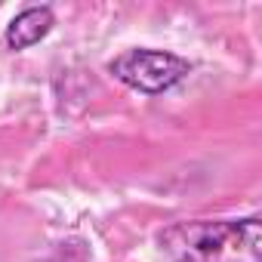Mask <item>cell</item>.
I'll use <instances>...</instances> for the list:
<instances>
[{
	"instance_id": "obj_1",
	"label": "cell",
	"mask_w": 262,
	"mask_h": 262,
	"mask_svg": "<svg viewBox=\"0 0 262 262\" xmlns=\"http://www.w3.org/2000/svg\"><path fill=\"white\" fill-rule=\"evenodd\" d=\"M158 247L170 262H262V222L185 219L158 231Z\"/></svg>"
},
{
	"instance_id": "obj_3",
	"label": "cell",
	"mask_w": 262,
	"mask_h": 262,
	"mask_svg": "<svg viewBox=\"0 0 262 262\" xmlns=\"http://www.w3.org/2000/svg\"><path fill=\"white\" fill-rule=\"evenodd\" d=\"M53 25H56V19H53L50 7H28L7 25V47L10 50H28L34 43H40L53 31Z\"/></svg>"
},
{
	"instance_id": "obj_2",
	"label": "cell",
	"mask_w": 262,
	"mask_h": 262,
	"mask_svg": "<svg viewBox=\"0 0 262 262\" xmlns=\"http://www.w3.org/2000/svg\"><path fill=\"white\" fill-rule=\"evenodd\" d=\"M108 71L126 86H133L145 96H158V93L176 86L191 71V65H188V59H182L176 53L136 47V50H126L117 59H111Z\"/></svg>"
}]
</instances>
